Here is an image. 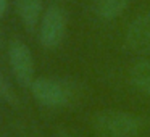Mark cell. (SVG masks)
Here are the masks:
<instances>
[{
	"mask_svg": "<svg viewBox=\"0 0 150 137\" xmlns=\"http://www.w3.org/2000/svg\"><path fill=\"white\" fill-rule=\"evenodd\" d=\"M94 127L102 137H137L142 119L121 110H102L94 116Z\"/></svg>",
	"mask_w": 150,
	"mask_h": 137,
	"instance_id": "1",
	"label": "cell"
},
{
	"mask_svg": "<svg viewBox=\"0 0 150 137\" xmlns=\"http://www.w3.org/2000/svg\"><path fill=\"white\" fill-rule=\"evenodd\" d=\"M68 28L66 11L58 5H50L39 23V42L44 49H57L63 42Z\"/></svg>",
	"mask_w": 150,
	"mask_h": 137,
	"instance_id": "2",
	"label": "cell"
},
{
	"mask_svg": "<svg viewBox=\"0 0 150 137\" xmlns=\"http://www.w3.org/2000/svg\"><path fill=\"white\" fill-rule=\"evenodd\" d=\"M33 97L44 107L58 108L69 103L73 97V90L66 82L52 78H37L31 84Z\"/></svg>",
	"mask_w": 150,
	"mask_h": 137,
	"instance_id": "3",
	"label": "cell"
},
{
	"mask_svg": "<svg viewBox=\"0 0 150 137\" xmlns=\"http://www.w3.org/2000/svg\"><path fill=\"white\" fill-rule=\"evenodd\" d=\"M8 61L15 79L23 87H31L34 82V56L31 49L21 40H13L8 47Z\"/></svg>",
	"mask_w": 150,
	"mask_h": 137,
	"instance_id": "4",
	"label": "cell"
},
{
	"mask_svg": "<svg viewBox=\"0 0 150 137\" xmlns=\"http://www.w3.org/2000/svg\"><path fill=\"white\" fill-rule=\"evenodd\" d=\"M126 47L137 55H150V11L136 16L124 36Z\"/></svg>",
	"mask_w": 150,
	"mask_h": 137,
	"instance_id": "5",
	"label": "cell"
},
{
	"mask_svg": "<svg viewBox=\"0 0 150 137\" xmlns=\"http://www.w3.org/2000/svg\"><path fill=\"white\" fill-rule=\"evenodd\" d=\"M16 13L28 31H34L42 20V0H16Z\"/></svg>",
	"mask_w": 150,
	"mask_h": 137,
	"instance_id": "6",
	"label": "cell"
},
{
	"mask_svg": "<svg viewBox=\"0 0 150 137\" xmlns=\"http://www.w3.org/2000/svg\"><path fill=\"white\" fill-rule=\"evenodd\" d=\"M129 81L137 90L150 95V60L144 58L129 68Z\"/></svg>",
	"mask_w": 150,
	"mask_h": 137,
	"instance_id": "7",
	"label": "cell"
},
{
	"mask_svg": "<svg viewBox=\"0 0 150 137\" xmlns=\"http://www.w3.org/2000/svg\"><path fill=\"white\" fill-rule=\"evenodd\" d=\"M129 0H94V10L102 20H116L126 11Z\"/></svg>",
	"mask_w": 150,
	"mask_h": 137,
	"instance_id": "8",
	"label": "cell"
},
{
	"mask_svg": "<svg viewBox=\"0 0 150 137\" xmlns=\"http://www.w3.org/2000/svg\"><path fill=\"white\" fill-rule=\"evenodd\" d=\"M0 100L8 102V103H15L16 102L13 89H11L10 82L7 81V78H5V74L2 71H0Z\"/></svg>",
	"mask_w": 150,
	"mask_h": 137,
	"instance_id": "9",
	"label": "cell"
},
{
	"mask_svg": "<svg viewBox=\"0 0 150 137\" xmlns=\"http://www.w3.org/2000/svg\"><path fill=\"white\" fill-rule=\"evenodd\" d=\"M7 7H8V0H0V18L5 15V11H7Z\"/></svg>",
	"mask_w": 150,
	"mask_h": 137,
	"instance_id": "10",
	"label": "cell"
}]
</instances>
